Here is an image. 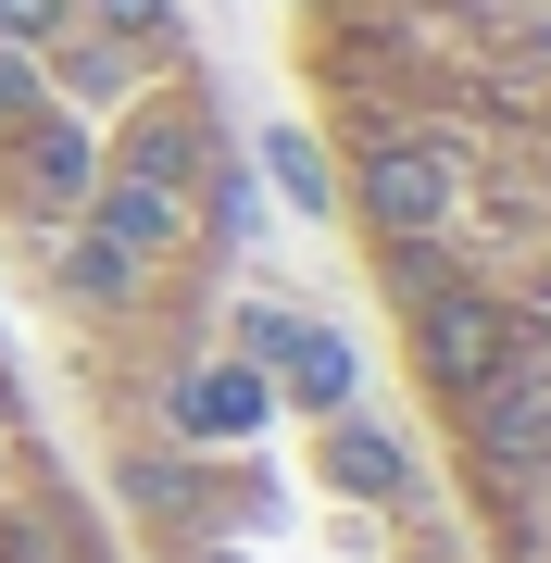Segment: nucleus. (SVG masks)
I'll return each instance as SVG.
<instances>
[{
	"label": "nucleus",
	"mask_w": 551,
	"mask_h": 563,
	"mask_svg": "<svg viewBox=\"0 0 551 563\" xmlns=\"http://www.w3.org/2000/svg\"><path fill=\"white\" fill-rule=\"evenodd\" d=\"M414 363L451 388V401H476V388L514 363V325H502V301H476V288H427L414 301Z\"/></svg>",
	"instance_id": "f257e3e1"
},
{
	"label": "nucleus",
	"mask_w": 551,
	"mask_h": 563,
	"mask_svg": "<svg viewBox=\"0 0 551 563\" xmlns=\"http://www.w3.org/2000/svg\"><path fill=\"white\" fill-rule=\"evenodd\" d=\"M364 213L388 225V239H439L451 225V151H414V139H388V151H364Z\"/></svg>",
	"instance_id": "f03ea898"
},
{
	"label": "nucleus",
	"mask_w": 551,
	"mask_h": 563,
	"mask_svg": "<svg viewBox=\"0 0 551 563\" xmlns=\"http://www.w3.org/2000/svg\"><path fill=\"white\" fill-rule=\"evenodd\" d=\"M251 351L288 363V401H301L313 426L351 413V351H339V339H313V325H288V313H251Z\"/></svg>",
	"instance_id": "7ed1b4c3"
},
{
	"label": "nucleus",
	"mask_w": 551,
	"mask_h": 563,
	"mask_svg": "<svg viewBox=\"0 0 551 563\" xmlns=\"http://www.w3.org/2000/svg\"><path fill=\"white\" fill-rule=\"evenodd\" d=\"M327 488H339V501H401V488H414V463H401V439H388V426L327 413Z\"/></svg>",
	"instance_id": "20e7f679"
},
{
	"label": "nucleus",
	"mask_w": 551,
	"mask_h": 563,
	"mask_svg": "<svg viewBox=\"0 0 551 563\" xmlns=\"http://www.w3.org/2000/svg\"><path fill=\"white\" fill-rule=\"evenodd\" d=\"M176 426L188 439H251V426H264V376H251V363H201V376L176 388Z\"/></svg>",
	"instance_id": "39448f33"
},
{
	"label": "nucleus",
	"mask_w": 551,
	"mask_h": 563,
	"mask_svg": "<svg viewBox=\"0 0 551 563\" xmlns=\"http://www.w3.org/2000/svg\"><path fill=\"white\" fill-rule=\"evenodd\" d=\"M63 276H76V301H139V276H151V251H125L101 213L76 225V251H63Z\"/></svg>",
	"instance_id": "423d86ee"
},
{
	"label": "nucleus",
	"mask_w": 551,
	"mask_h": 563,
	"mask_svg": "<svg viewBox=\"0 0 551 563\" xmlns=\"http://www.w3.org/2000/svg\"><path fill=\"white\" fill-rule=\"evenodd\" d=\"M276 176H288V201H301V213H327V163H313V139H301V125H276Z\"/></svg>",
	"instance_id": "0eeeda50"
}]
</instances>
